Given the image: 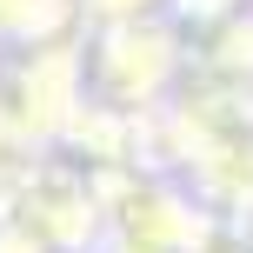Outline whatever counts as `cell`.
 Returning a JSON list of instances; mask_svg holds the SVG:
<instances>
[{
	"mask_svg": "<svg viewBox=\"0 0 253 253\" xmlns=\"http://www.w3.org/2000/svg\"><path fill=\"white\" fill-rule=\"evenodd\" d=\"M173 20H193V27H233L253 13V0H167Z\"/></svg>",
	"mask_w": 253,
	"mask_h": 253,
	"instance_id": "obj_1",
	"label": "cell"
},
{
	"mask_svg": "<svg viewBox=\"0 0 253 253\" xmlns=\"http://www.w3.org/2000/svg\"><path fill=\"white\" fill-rule=\"evenodd\" d=\"M80 7H87L100 27H114V20H147V13H160L167 0H80Z\"/></svg>",
	"mask_w": 253,
	"mask_h": 253,
	"instance_id": "obj_2",
	"label": "cell"
}]
</instances>
